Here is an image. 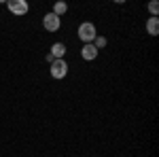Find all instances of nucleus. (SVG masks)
<instances>
[{"mask_svg": "<svg viewBox=\"0 0 159 157\" xmlns=\"http://www.w3.org/2000/svg\"><path fill=\"white\" fill-rule=\"evenodd\" d=\"M98 36V32H96V25L91 24V21H83V24L79 25V38L89 45V43H93V38Z\"/></svg>", "mask_w": 159, "mask_h": 157, "instance_id": "obj_1", "label": "nucleus"}, {"mask_svg": "<svg viewBox=\"0 0 159 157\" xmlns=\"http://www.w3.org/2000/svg\"><path fill=\"white\" fill-rule=\"evenodd\" d=\"M43 25H45V30H49V32H57L61 25V19L57 15H53V13H47L45 17H43Z\"/></svg>", "mask_w": 159, "mask_h": 157, "instance_id": "obj_2", "label": "nucleus"}, {"mask_svg": "<svg viewBox=\"0 0 159 157\" xmlns=\"http://www.w3.org/2000/svg\"><path fill=\"white\" fill-rule=\"evenodd\" d=\"M66 74H68V64L64 60H55L51 64V76L53 79H64Z\"/></svg>", "mask_w": 159, "mask_h": 157, "instance_id": "obj_3", "label": "nucleus"}, {"mask_svg": "<svg viewBox=\"0 0 159 157\" xmlns=\"http://www.w3.org/2000/svg\"><path fill=\"white\" fill-rule=\"evenodd\" d=\"M7 7H9V11L15 13V15H25V13L30 11V7H28L25 0H11V2H7Z\"/></svg>", "mask_w": 159, "mask_h": 157, "instance_id": "obj_4", "label": "nucleus"}, {"mask_svg": "<svg viewBox=\"0 0 159 157\" xmlns=\"http://www.w3.org/2000/svg\"><path fill=\"white\" fill-rule=\"evenodd\" d=\"M81 58L87 60V62H91V60L98 58V49L93 47V43H89V45H85V47L81 49Z\"/></svg>", "mask_w": 159, "mask_h": 157, "instance_id": "obj_5", "label": "nucleus"}, {"mask_svg": "<svg viewBox=\"0 0 159 157\" xmlns=\"http://www.w3.org/2000/svg\"><path fill=\"white\" fill-rule=\"evenodd\" d=\"M147 32L151 34V36H157L159 34V19L157 17H151L147 21Z\"/></svg>", "mask_w": 159, "mask_h": 157, "instance_id": "obj_6", "label": "nucleus"}, {"mask_svg": "<svg viewBox=\"0 0 159 157\" xmlns=\"http://www.w3.org/2000/svg\"><path fill=\"white\" fill-rule=\"evenodd\" d=\"M64 53H66V45H61V43H55V45L51 47V55H53L55 60H64Z\"/></svg>", "mask_w": 159, "mask_h": 157, "instance_id": "obj_7", "label": "nucleus"}, {"mask_svg": "<svg viewBox=\"0 0 159 157\" xmlns=\"http://www.w3.org/2000/svg\"><path fill=\"white\" fill-rule=\"evenodd\" d=\"M66 11H68V4H66V2H55V4H53V15L61 17Z\"/></svg>", "mask_w": 159, "mask_h": 157, "instance_id": "obj_8", "label": "nucleus"}, {"mask_svg": "<svg viewBox=\"0 0 159 157\" xmlns=\"http://www.w3.org/2000/svg\"><path fill=\"white\" fill-rule=\"evenodd\" d=\"M148 11L153 13V17H157V11H159V4L153 0V2H148Z\"/></svg>", "mask_w": 159, "mask_h": 157, "instance_id": "obj_9", "label": "nucleus"}, {"mask_svg": "<svg viewBox=\"0 0 159 157\" xmlns=\"http://www.w3.org/2000/svg\"><path fill=\"white\" fill-rule=\"evenodd\" d=\"M45 60L49 62V64H53V62H55V58H53V55H51V53H47V58H45Z\"/></svg>", "mask_w": 159, "mask_h": 157, "instance_id": "obj_10", "label": "nucleus"}]
</instances>
